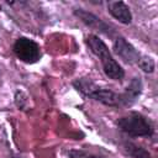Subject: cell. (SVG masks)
I'll return each instance as SVG.
<instances>
[{
    "instance_id": "cell-5",
    "label": "cell",
    "mask_w": 158,
    "mask_h": 158,
    "mask_svg": "<svg viewBox=\"0 0 158 158\" xmlns=\"http://www.w3.org/2000/svg\"><path fill=\"white\" fill-rule=\"evenodd\" d=\"M114 52L121 58L123 59L126 63H138L141 56L139 53L136 51V48L127 42L123 37H117L114 42Z\"/></svg>"
},
{
    "instance_id": "cell-1",
    "label": "cell",
    "mask_w": 158,
    "mask_h": 158,
    "mask_svg": "<svg viewBox=\"0 0 158 158\" xmlns=\"http://www.w3.org/2000/svg\"><path fill=\"white\" fill-rule=\"evenodd\" d=\"M86 43L90 48V51L98 57L100 58L104 73L114 80H121L125 77V72L122 69V67L114 59V57L111 56L107 46L104 43L102 40H100L98 36L95 35H89L86 38Z\"/></svg>"
},
{
    "instance_id": "cell-8",
    "label": "cell",
    "mask_w": 158,
    "mask_h": 158,
    "mask_svg": "<svg viewBox=\"0 0 158 158\" xmlns=\"http://www.w3.org/2000/svg\"><path fill=\"white\" fill-rule=\"evenodd\" d=\"M109 12L121 23L128 25L132 21V14L128 9V6L123 1H110L107 4Z\"/></svg>"
},
{
    "instance_id": "cell-2",
    "label": "cell",
    "mask_w": 158,
    "mask_h": 158,
    "mask_svg": "<svg viewBox=\"0 0 158 158\" xmlns=\"http://www.w3.org/2000/svg\"><path fill=\"white\" fill-rule=\"evenodd\" d=\"M73 85L78 91L88 98H91L109 106H120V94H116L110 89L101 88L88 78L77 79L73 81Z\"/></svg>"
},
{
    "instance_id": "cell-10",
    "label": "cell",
    "mask_w": 158,
    "mask_h": 158,
    "mask_svg": "<svg viewBox=\"0 0 158 158\" xmlns=\"http://www.w3.org/2000/svg\"><path fill=\"white\" fill-rule=\"evenodd\" d=\"M138 65L141 67L142 70H144L146 73H152L154 70V62L152 58H147V57H141L138 60Z\"/></svg>"
},
{
    "instance_id": "cell-6",
    "label": "cell",
    "mask_w": 158,
    "mask_h": 158,
    "mask_svg": "<svg viewBox=\"0 0 158 158\" xmlns=\"http://www.w3.org/2000/svg\"><path fill=\"white\" fill-rule=\"evenodd\" d=\"M74 15L77 17H79L86 26H89V27H91L94 30H98L99 32L105 33L107 36H111L112 35L111 27L107 23H105L101 19H99L95 15H93L91 12H88V11H85L83 9H77V10H74Z\"/></svg>"
},
{
    "instance_id": "cell-4",
    "label": "cell",
    "mask_w": 158,
    "mask_h": 158,
    "mask_svg": "<svg viewBox=\"0 0 158 158\" xmlns=\"http://www.w3.org/2000/svg\"><path fill=\"white\" fill-rule=\"evenodd\" d=\"M12 49H14V53L16 54V57L25 62V63H28V64H32V63H36L40 58H41V49H40V46L27 38V37H20L15 41L14 46H12Z\"/></svg>"
},
{
    "instance_id": "cell-7",
    "label": "cell",
    "mask_w": 158,
    "mask_h": 158,
    "mask_svg": "<svg viewBox=\"0 0 158 158\" xmlns=\"http://www.w3.org/2000/svg\"><path fill=\"white\" fill-rule=\"evenodd\" d=\"M142 91V81L139 77H135L122 94H120V106H130L139 96Z\"/></svg>"
},
{
    "instance_id": "cell-9",
    "label": "cell",
    "mask_w": 158,
    "mask_h": 158,
    "mask_svg": "<svg viewBox=\"0 0 158 158\" xmlns=\"http://www.w3.org/2000/svg\"><path fill=\"white\" fill-rule=\"evenodd\" d=\"M123 149L132 158H151V154H149L148 151H146L143 147L137 146L132 142H125L123 143Z\"/></svg>"
},
{
    "instance_id": "cell-11",
    "label": "cell",
    "mask_w": 158,
    "mask_h": 158,
    "mask_svg": "<svg viewBox=\"0 0 158 158\" xmlns=\"http://www.w3.org/2000/svg\"><path fill=\"white\" fill-rule=\"evenodd\" d=\"M68 157L69 158H101L99 156H95L93 153L81 151V149H70L68 151Z\"/></svg>"
},
{
    "instance_id": "cell-3",
    "label": "cell",
    "mask_w": 158,
    "mask_h": 158,
    "mask_svg": "<svg viewBox=\"0 0 158 158\" xmlns=\"http://www.w3.org/2000/svg\"><path fill=\"white\" fill-rule=\"evenodd\" d=\"M118 128L132 137H146L153 133L152 123L138 112H130L117 120Z\"/></svg>"
}]
</instances>
